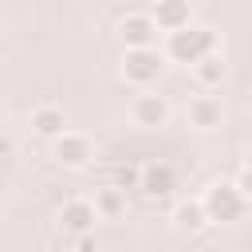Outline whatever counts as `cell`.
<instances>
[{"label":"cell","instance_id":"6da1fadb","mask_svg":"<svg viewBox=\"0 0 252 252\" xmlns=\"http://www.w3.org/2000/svg\"><path fill=\"white\" fill-rule=\"evenodd\" d=\"M209 51H220V35L213 32V28H197V24H189V28H181V32H169V39H165V55L173 59V63H185V67H193L201 55H209Z\"/></svg>","mask_w":252,"mask_h":252},{"label":"cell","instance_id":"7a4b0ae2","mask_svg":"<svg viewBox=\"0 0 252 252\" xmlns=\"http://www.w3.org/2000/svg\"><path fill=\"white\" fill-rule=\"evenodd\" d=\"M165 59H169V55H161L154 43H150V47H126V55H122V83L134 87V91L158 87V79H161V71H165Z\"/></svg>","mask_w":252,"mask_h":252},{"label":"cell","instance_id":"3957f363","mask_svg":"<svg viewBox=\"0 0 252 252\" xmlns=\"http://www.w3.org/2000/svg\"><path fill=\"white\" fill-rule=\"evenodd\" d=\"M201 201H205V213H209L213 224H232V220H240V217L248 213V205H252V201L240 193L236 181H213V185L201 193Z\"/></svg>","mask_w":252,"mask_h":252},{"label":"cell","instance_id":"277c9868","mask_svg":"<svg viewBox=\"0 0 252 252\" xmlns=\"http://www.w3.org/2000/svg\"><path fill=\"white\" fill-rule=\"evenodd\" d=\"M130 122L138 130H161L169 122V98L154 87H142L134 98H130Z\"/></svg>","mask_w":252,"mask_h":252},{"label":"cell","instance_id":"5b68a950","mask_svg":"<svg viewBox=\"0 0 252 252\" xmlns=\"http://www.w3.org/2000/svg\"><path fill=\"white\" fill-rule=\"evenodd\" d=\"M51 158H55L59 165H67V169H83V165H91L94 146H91L87 134H79V130H63V134L51 142Z\"/></svg>","mask_w":252,"mask_h":252},{"label":"cell","instance_id":"8992f818","mask_svg":"<svg viewBox=\"0 0 252 252\" xmlns=\"http://www.w3.org/2000/svg\"><path fill=\"white\" fill-rule=\"evenodd\" d=\"M220 122H224V102H220L217 94H193V98L185 102V126L209 134V130H217Z\"/></svg>","mask_w":252,"mask_h":252},{"label":"cell","instance_id":"52a82bcc","mask_svg":"<svg viewBox=\"0 0 252 252\" xmlns=\"http://www.w3.org/2000/svg\"><path fill=\"white\" fill-rule=\"evenodd\" d=\"M158 20H154V12H126L122 16V24H118V39H122V47H150L154 39H158Z\"/></svg>","mask_w":252,"mask_h":252},{"label":"cell","instance_id":"ba28073f","mask_svg":"<svg viewBox=\"0 0 252 252\" xmlns=\"http://www.w3.org/2000/svg\"><path fill=\"white\" fill-rule=\"evenodd\" d=\"M98 220H102V217H98L94 197H71V201H63V209H59V224H63L67 232H75V236L91 232Z\"/></svg>","mask_w":252,"mask_h":252},{"label":"cell","instance_id":"9c48e42d","mask_svg":"<svg viewBox=\"0 0 252 252\" xmlns=\"http://www.w3.org/2000/svg\"><path fill=\"white\" fill-rule=\"evenodd\" d=\"M28 126H32L35 138L55 142V138L67 130V114H63V106H55V102H39V106L28 114Z\"/></svg>","mask_w":252,"mask_h":252},{"label":"cell","instance_id":"30bf717a","mask_svg":"<svg viewBox=\"0 0 252 252\" xmlns=\"http://www.w3.org/2000/svg\"><path fill=\"white\" fill-rule=\"evenodd\" d=\"M150 12H154V20H158V28H161L165 35L193 24V4H189V0H154Z\"/></svg>","mask_w":252,"mask_h":252},{"label":"cell","instance_id":"8fae6325","mask_svg":"<svg viewBox=\"0 0 252 252\" xmlns=\"http://www.w3.org/2000/svg\"><path fill=\"white\" fill-rule=\"evenodd\" d=\"M193 79H197L201 91H217V87L228 79V63H224V55H220V51L201 55V59L193 63Z\"/></svg>","mask_w":252,"mask_h":252},{"label":"cell","instance_id":"7c38bea8","mask_svg":"<svg viewBox=\"0 0 252 252\" xmlns=\"http://www.w3.org/2000/svg\"><path fill=\"white\" fill-rule=\"evenodd\" d=\"M173 189H177V173H173V165H165V161H150L146 173H142V193H146V197H169Z\"/></svg>","mask_w":252,"mask_h":252},{"label":"cell","instance_id":"4fadbf2b","mask_svg":"<svg viewBox=\"0 0 252 252\" xmlns=\"http://www.w3.org/2000/svg\"><path fill=\"white\" fill-rule=\"evenodd\" d=\"M205 224H213V220H209V213H205V201H201V197L181 201V205L173 209V228H177V232H201Z\"/></svg>","mask_w":252,"mask_h":252},{"label":"cell","instance_id":"5bb4252c","mask_svg":"<svg viewBox=\"0 0 252 252\" xmlns=\"http://www.w3.org/2000/svg\"><path fill=\"white\" fill-rule=\"evenodd\" d=\"M94 205H98V217L102 220H118L126 213V189L110 181L106 189H94Z\"/></svg>","mask_w":252,"mask_h":252},{"label":"cell","instance_id":"9a60e30c","mask_svg":"<svg viewBox=\"0 0 252 252\" xmlns=\"http://www.w3.org/2000/svg\"><path fill=\"white\" fill-rule=\"evenodd\" d=\"M142 173H146V165L126 161V165H118V169H114V185H122L126 193H142Z\"/></svg>","mask_w":252,"mask_h":252},{"label":"cell","instance_id":"2e32d148","mask_svg":"<svg viewBox=\"0 0 252 252\" xmlns=\"http://www.w3.org/2000/svg\"><path fill=\"white\" fill-rule=\"evenodd\" d=\"M236 185H240V193H244V197L252 201V165H244V173L236 177Z\"/></svg>","mask_w":252,"mask_h":252},{"label":"cell","instance_id":"e0dca14e","mask_svg":"<svg viewBox=\"0 0 252 252\" xmlns=\"http://www.w3.org/2000/svg\"><path fill=\"white\" fill-rule=\"evenodd\" d=\"M12 154H16V138L4 134V138H0V158H12Z\"/></svg>","mask_w":252,"mask_h":252},{"label":"cell","instance_id":"ac0fdd59","mask_svg":"<svg viewBox=\"0 0 252 252\" xmlns=\"http://www.w3.org/2000/svg\"><path fill=\"white\" fill-rule=\"evenodd\" d=\"M244 165H252V146H248V150H244Z\"/></svg>","mask_w":252,"mask_h":252},{"label":"cell","instance_id":"d6986e66","mask_svg":"<svg viewBox=\"0 0 252 252\" xmlns=\"http://www.w3.org/2000/svg\"><path fill=\"white\" fill-rule=\"evenodd\" d=\"M150 4H154V0H150Z\"/></svg>","mask_w":252,"mask_h":252}]
</instances>
